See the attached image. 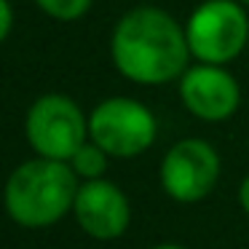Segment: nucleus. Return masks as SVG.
<instances>
[{
	"label": "nucleus",
	"mask_w": 249,
	"mask_h": 249,
	"mask_svg": "<svg viewBox=\"0 0 249 249\" xmlns=\"http://www.w3.org/2000/svg\"><path fill=\"white\" fill-rule=\"evenodd\" d=\"M113 65L126 81L161 86L182 78L188 70L190 46L185 27L156 6H140L118 19L110 38Z\"/></svg>",
	"instance_id": "1"
},
{
	"label": "nucleus",
	"mask_w": 249,
	"mask_h": 249,
	"mask_svg": "<svg viewBox=\"0 0 249 249\" xmlns=\"http://www.w3.org/2000/svg\"><path fill=\"white\" fill-rule=\"evenodd\" d=\"M78 188V174L67 161L35 156L8 174L3 206L17 225L49 228L72 212Z\"/></svg>",
	"instance_id": "2"
},
{
	"label": "nucleus",
	"mask_w": 249,
	"mask_h": 249,
	"mask_svg": "<svg viewBox=\"0 0 249 249\" xmlns=\"http://www.w3.org/2000/svg\"><path fill=\"white\" fill-rule=\"evenodd\" d=\"M190 54L204 65H228L249 40V17L238 0H206L185 24Z\"/></svg>",
	"instance_id": "3"
},
{
	"label": "nucleus",
	"mask_w": 249,
	"mask_h": 249,
	"mask_svg": "<svg viewBox=\"0 0 249 249\" xmlns=\"http://www.w3.org/2000/svg\"><path fill=\"white\" fill-rule=\"evenodd\" d=\"M24 134L38 156L70 161L83 142H89V118L81 105L65 94H43L27 110Z\"/></svg>",
	"instance_id": "4"
},
{
	"label": "nucleus",
	"mask_w": 249,
	"mask_h": 249,
	"mask_svg": "<svg viewBox=\"0 0 249 249\" xmlns=\"http://www.w3.org/2000/svg\"><path fill=\"white\" fill-rule=\"evenodd\" d=\"M158 121L150 107L131 97H110L89 115V140L113 158H134L150 150Z\"/></svg>",
	"instance_id": "5"
},
{
	"label": "nucleus",
	"mask_w": 249,
	"mask_h": 249,
	"mask_svg": "<svg viewBox=\"0 0 249 249\" xmlns=\"http://www.w3.org/2000/svg\"><path fill=\"white\" fill-rule=\"evenodd\" d=\"M220 179V156L206 140H182L161 161V188L172 201L196 204L214 190Z\"/></svg>",
	"instance_id": "6"
},
{
	"label": "nucleus",
	"mask_w": 249,
	"mask_h": 249,
	"mask_svg": "<svg viewBox=\"0 0 249 249\" xmlns=\"http://www.w3.org/2000/svg\"><path fill=\"white\" fill-rule=\"evenodd\" d=\"M179 99L190 115L201 121L231 118L241 105V89L238 81L222 65H196L188 67L179 78Z\"/></svg>",
	"instance_id": "7"
},
{
	"label": "nucleus",
	"mask_w": 249,
	"mask_h": 249,
	"mask_svg": "<svg viewBox=\"0 0 249 249\" xmlns=\"http://www.w3.org/2000/svg\"><path fill=\"white\" fill-rule=\"evenodd\" d=\"M75 222L86 236L97 241H113L126 233L131 222V206L126 193L115 182L99 177L86 179L78 188L75 204H72Z\"/></svg>",
	"instance_id": "8"
},
{
	"label": "nucleus",
	"mask_w": 249,
	"mask_h": 249,
	"mask_svg": "<svg viewBox=\"0 0 249 249\" xmlns=\"http://www.w3.org/2000/svg\"><path fill=\"white\" fill-rule=\"evenodd\" d=\"M107 153L102 150V147L97 145V142H83L81 147H78V153L70 158V166H72V172L78 174V177H83V179H99V177H105V172H107Z\"/></svg>",
	"instance_id": "9"
},
{
	"label": "nucleus",
	"mask_w": 249,
	"mask_h": 249,
	"mask_svg": "<svg viewBox=\"0 0 249 249\" xmlns=\"http://www.w3.org/2000/svg\"><path fill=\"white\" fill-rule=\"evenodd\" d=\"M94 0H35V6L56 22H75L86 17Z\"/></svg>",
	"instance_id": "10"
},
{
	"label": "nucleus",
	"mask_w": 249,
	"mask_h": 249,
	"mask_svg": "<svg viewBox=\"0 0 249 249\" xmlns=\"http://www.w3.org/2000/svg\"><path fill=\"white\" fill-rule=\"evenodd\" d=\"M14 27V11H11V3L8 0H0V43L8 38Z\"/></svg>",
	"instance_id": "11"
},
{
	"label": "nucleus",
	"mask_w": 249,
	"mask_h": 249,
	"mask_svg": "<svg viewBox=\"0 0 249 249\" xmlns=\"http://www.w3.org/2000/svg\"><path fill=\"white\" fill-rule=\"evenodd\" d=\"M238 201H241L244 212H247V214H249V174H247V177H244L241 188H238Z\"/></svg>",
	"instance_id": "12"
},
{
	"label": "nucleus",
	"mask_w": 249,
	"mask_h": 249,
	"mask_svg": "<svg viewBox=\"0 0 249 249\" xmlns=\"http://www.w3.org/2000/svg\"><path fill=\"white\" fill-rule=\"evenodd\" d=\"M150 249H185L179 244H158V247H150Z\"/></svg>",
	"instance_id": "13"
},
{
	"label": "nucleus",
	"mask_w": 249,
	"mask_h": 249,
	"mask_svg": "<svg viewBox=\"0 0 249 249\" xmlns=\"http://www.w3.org/2000/svg\"><path fill=\"white\" fill-rule=\"evenodd\" d=\"M238 3H241V6H249V0H238Z\"/></svg>",
	"instance_id": "14"
}]
</instances>
